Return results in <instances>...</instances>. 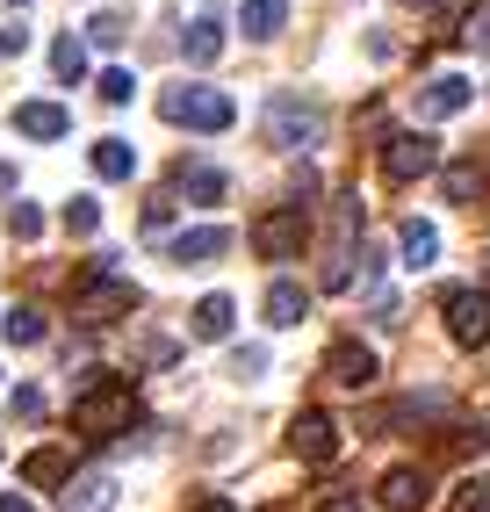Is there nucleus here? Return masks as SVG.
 Segmentation results:
<instances>
[{"label": "nucleus", "instance_id": "10", "mask_svg": "<svg viewBox=\"0 0 490 512\" xmlns=\"http://www.w3.org/2000/svg\"><path fill=\"white\" fill-rule=\"evenodd\" d=\"M289 448H296L303 462H332V455H339V426H332L325 412H296V419H289Z\"/></svg>", "mask_w": 490, "mask_h": 512}, {"label": "nucleus", "instance_id": "15", "mask_svg": "<svg viewBox=\"0 0 490 512\" xmlns=\"http://www.w3.org/2000/svg\"><path fill=\"white\" fill-rule=\"evenodd\" d=\"M231 318H238V303H231L224 289H209V296L195 303V318H188V332H195V339H209V347H217V339H231Z\"/></svg>", "mask_w": 490, "mask_h": 512}, {"label": "nucleus", "instance_id": "11", "mask_svg": "<svg viewBox=\"0 0 490 512\" xmlns=\"http://www.w3.org/2000/svg\"><path fill=\"white\" fill-rule=\"evenodd\" d=\"M469 101H476V87H469L462 73H440V80H426V94H418V116L440 123V116H462Z\"/></svg>", "mask_w": 490, "mask_h": 512}, {"label": "nucleus", "instance_id": "2", "mask_svg": "<svg viewBox=\"0 0 490 512\" xmlns=\"http://www.w3.org/2000/svg\"><path fill=\"white\" fill-rule=\"evenodd\" d=\"M137 303H145V289H137L130 275H116L109 253L80 267V282H73V318H80V325H116V318L137 311Z\"/></svg>", "mask_w": 490, "mask_h": 512}, {"label": "nucleus", "instance_id": "9", "mask_svg": "<svg viewBox=\"0 0 490 512\" xmlns=\"http://www.w3.org/2000/svg\"><path fill=\"white\" fill-rule=\"evenodd\" d=\"M217 253H231V231H224V224H195V231H181V238H166V260H173V267H209Z\"/></svg>", "mask_w": 490, "mask_h": 512}, {"label": "nucleus", "instance_id": "40", "mask_svg": "<svg viewBox=\"0 0 490 512\" xmlns=\"http://www.w3.org/2000/svg\"><path fill=\"white\" fill-rule=\"evenodd\" d=\"M8 188H15V166H0V195H8Z\"/></svg>", "mask_w": 490, "mask_h": 512}, {"label": "nucleus", "instance_id": "1", "mask_svg": "<svg viewBox=\"0 0 490 512\" xmlns=\"http://www.w3.org/2000/svg\"><path fill=\"white\" fill-rule=\"evenodd\" d=\"M130 419H137V390H130V375L87 368L80 383H73V433L109 440V433H130Z\"/></svg>", "mask_w": 490, "mask_h": 512}, {"label": "nucleus", "instance_id": "7", "mask_svg": "<svg viewBox=\"0 0 490 512\" xmlns=\"http://www.w3.org/2000/svg\"><path fill=\"white\" fill-rule=\"evenodd\" d=\"M440 311H447V332H454V347H483L490 339V289H447L440 296Z\"/></svg>", "mask_w": 490, "mask_h": 512}, {"label": "nucleus", "instance_id": "43", "mask_svg": "<svg viewBox=\"0 0 490 512\" xmlns=\"http://www.w3.org/2000/svg\"><path fill=\"white\" fill-rule=\"evenodd\" d=\"M483 260H490V253H483ZM483 275H490V267H483Z\"/></svg>", "mask_w": 490, "mask_h": 512}, {"label": "nucleus", "instance_id": "33", "mask_svg": "<svg viewBox=\"0 0 490 512\" xmlns=\"http://www.w3.org/2000/svg\"><path fill=\"white\" fill-rule=\"evenodd\" d=\"M382 282V246H361V289Z\"/></svg>", "mask_w": 490, "mask_h": 512}, {"label": "nucleus", "instance_id": "42", "mask_svg": "<svg viewBox=\"0 0 490 512\" xmlns=\"http://www.w3.org/2000/svg\"><path fill=\"white\" fill-rule=\"evenodd\" d=\"M8 8H29V0H8Z\"/></svg>", "mask_w": 490, "mask_h": 512}, {"label": "nucleus", "instance_id": "14", "mask_svg": "<svg viewBox=\"0 0 490 512\" xmlns=\"http://www.w3.org/2000/svg\"><path fill=\"white\" fill-rule=\"evenodd\" d=\"M426 498H433V484H426V469H390V476H382V505H390V512H426Z\"/></svg>", "mask_w": 490, "mask_h": 512}, {"label": "nucleus", "instance_id": "25", "mask_svg": "<svg viewBox=\"0 0 490 512\" xmlns=\"http://www.w3.org/2000/svg\"><path fill=\"white\" fill-rule=\"evenodd\" d=\"M37 339H44V311L15 303V311H8V347H37Z\"/></svg>", "mask_w": 490, "mask_h": 512}, {"label": "nucleus", "instance_id": "3", "mask_svg": "<svg viewBox=\"0 0 490 512\" xmlns=\"http://www.w3.org/2000/svg\"><path fill=\"white\" fill-rule=\"evenodd\" d=\"M159 116H166V123L202 130V138H217V130H231V123H238V101H231V94H217V87H166V94H159Z\"/></svg>", "mask_w": 490, "mask_h": 512}, {"label": "nucleus", "instance_id": "34", "mask_svg": "<svg viewBox=\"0 0 490 512\" xmlns=\"http://www.w3.org/2000/svg\"><path fill=\"white\" fill-rule=\"evenodd\" d=\"M22 51H29V29H22V22L0 29V58H22Z\"/></svg>", "mask_w": 490, "mask_h": 512}, {"label": "nucleus", "instance_id": "41", "mask_svg": "<svg viewBox=\"0 0 490 512\" xmlns=\"http://www.w3.org/2000/svg\"><path fill=\"white\" fill-rule=\"evenodd\" d=\"M404 8H440V0H404Z\"/></svg>", "mask_w": 490, "mask_h": 512}, {"label": "nucleus", "instance_id": "8", "mask_svg": "<svg viewBox=\"0 0 490 512\" xmlns=\"http://www.w3.org/2000/svg\"><path fill=\"white\" fill-rule=\"evenodd\" d=\"M375 375H382V361H375V347H361V339H332V347H325V383L375 390Z\"/></svg>", "mask_w": 490, "mask_h": 512}, {"label": "nucleus", "instance_id": "23", "mask_svg": "<svg viewBox=\"0 0 490 512\" xmlns=\"http://www.w3.org/2000/svg\"><path fill=\"white\" fill-rule=\"evenodd\" d=\"M94 174H101V181H130V174H137V145L101 138V145H94Z\"/></svg>", "mask_w": 490, "mask_h": 512}, {"label": "nucleus", "instance_id": "26", "mask_svg": "<svg viewBox=\"0 0 490 512\" xmlns=\"http://www.w3.org/2000/svg\"><path fill=\"white\" fill-rule=\"evenodd\" d=\"M65 231H73V238H94V231H101V202H94V195H73V202H65Z\"/></svg>", "mask_w": 490, "mask_h": 512}, {"label": "nucleus", "instance_id": "12", "mask_svg": "<svg viewBox=\"0 0 490 512\" xmlns=\"http://www.w3.org/2000/svg\"><path fill=\"white\" fill-rule=\"evenodd\" d=\"M116 505V476L109 469H80L73 484H65V498H58V512H109Z\"/></svg>", "mask_w": 490, "mask_h": 512}, {"label": "nucleus", "instance_id": "32", "mask_svg": "<svg viewBox=\"0 0 490 512\" xmlns=\"http://www.w3.org/2000/svg\"><path fill=\"white\" fill-rule=\"evenodd\" d=\"M166 231H173V195L145 202V238H166Z\"/></svg>", "mask_w": 490, "mask_h": 512}, {"label": "nucleus", "instance_id": "16", "mask_svg": "<svg viewBox=\"0 0 490 512\" xmlns=\"http://www.w3.org/2000/svg\"><path fill=\"white\" fill-rule=\"evenodd\" d=\"M397 253H404V267L418 275V267L440 260V231H433L426 217H404V224H397Z\"/></svg>", "mask_w": 490, "mask_h": 512}, {"label": "nucleus", "instance_id": "20", "mask_svg": "<svg viewBox=\"0 0 490 512\" xmlns=\"http://www.w3.org/2000/svg\"><path fill=\"white\" fill-rule=\"evenodd\" d=\"M303 318H310V289L282 275V282L267 289V325H303Z\"/></svg>", "mask_w": 490, "mask_h": 512}, {"label": "nucleus", "instance_id": "18", "mask_svg": "<svg viewBox=\"0 0 490 512\" xmlns=\"http://www.w3.org/2000/svg\"><path fill=\"white\" fill-rule=\"evenodd\" d=\"M238 22H245V37H253V44H267V37H282L289 0H238Z\"/></svg>", "mask_w": 490, "mask_h": 512}, {"label": "nucleus", "instance_id": "36", "mask_svg": "<svg viewBox=\"0 0 490 512\" xmlns=\"http://www.w3.org/2000/svg\"><path fill=\"white\" fill-rule=\"evenodd\" d=\"M15 419H44V397L37 390H15Z\"/></svg>", "mask_w": 490, "mask_h": 512}, {"label": "nucleus", "instance_id": "30", "mask_svg": "<svg viewBox=\"0 0 490 512\" xmlns=\"http://www.w3.org/2000/svg\"><path fill=\"white\" fill-rule=\"evenodd\" d=\"M231 375H238V383H253V375H267V347H231Z\"/></svg>", "mask_w": 490, "mask_h": 512}, {"label": "nucleus", "instance_id": "29", "mask_svg": "<svg viewBox=\"0 0 490 512\" xmlns=\"http://www.w3.org/2000/svg\"><path fill=\"white\" fill-rule=\"evenodd\" d=\"M8 231L15 238H37L44 231V210H37V202H8Z\"/></svg>", "mask_w": 490, "mask_h": 512}, {"label": "nucleus", "instance_id": "39", "mask_svg": "<svg viewBox=\"0 0 490 512\" xmlns=\"http://www.w3.org/2000/svg\"><path fill=\"white\" fill-rule=\"evenodd\" d=\"M195 512H238V505H231V498H202Z\"/></svg>", "mask_w": 490, "mask_h": 512}, {"label": "nucleus", "instance_id": "17", "mask_svg": "<svg viewBox=\"0 0 490 512\" xmlns=\"http://www.w3.org/2000/svg\"><path fill=\"white\" fill-rule=\"evenodd\" d=\"M15 130H22V138H65L73 116H65L58 101H22V109H15Z\"/></svg>", "mask_w": 490, "mask_h": 512}, {"label": "nucleus", "instance_id": "27", "mask_svg": "<svg viewBox=\"0 0 490 512\" xmlns=\"http://www.w3.org/2000/svg\"><path fill=\"white\" fill-rule=\"evenodd\" d=\"M94 94H101V101H109V109H123V101L137 94V73H123V65H109V73H101V80H94Z\"/></svg>", "mask_w": 490, "mask_h": 512}, {"label": "nucleus", "instance_id": "4", "mask_svg": "<svg viewBox=\"0 0 490 512\" xmlns=\"http://www.w3.org/2000/svg\"><path fill=\"white\" fill-rule=\"evenodd\" d=\"M325 138V109L318 101H303V94H267V145L274 152H303V145H318Z\"/></svg>", "mask_w": 490, "mask_h": 512}, {"label": "nucleus", "instance_id": "21", "mask_svg": "<svg viewBox=\"0 0 490 512\" xmlns=\"http://www.w3.org/2000/svg\"><path fill=\"white\" fill-rule=\"evenodd\" d=\"M440 188H447V202H483L490 174H483L476 159H454V166H440Z\"/></svg>", "mask_w": 490, "mask_h": 512}, {"label": "nucleus", "instance_id": "13", "mask_svg": "<svg viewBox=\"0 0 490 512\" xmlns=\"http://www.w3.org/2000/svg\"><path fill=\"white\" fill-rule=\"evenodd\" d=\"M181 58H188V65H217V58H224V15H217V8L195 15V22L181 29Z\"/></svg>", "mask_w": 490, "mask_h": 512}, {"label": "nucleus", "instance_id": "31", "mask_svg": "<svg viewBox=\"0 0 490 512\" xmlns=\"http://www.w3.org/2000/svg\"><path fill=\"white\" fill-rule=\"evenodd\" d=\"M123 29H130V22H123L116 8H101V15L87 22V37H94V44H123Z\"/></svg>", "mask_w": 490, "mask_h": 512}, {"label": "nucleus", "instance_id": "35", "mask_svg": "<svg viewBox=\"0 0 490 512\" xmlns=\"http://www.w3.org/2000/svg\"><path fill=\"white\" fill-rule=\"evenodd\" d=\"M318 512H368V505H361V498H346V491H325Z\"/></svg>", "mask_w": 490, "mask_h": 512}, {"label": "nucleus", "instance_id": "24", "mask_svg": "<svg viewBox=\"0 0 490 512\" xmlns=\"http://www.w3.org/2000/svg\"><path fill=\"white\" fill-rule=\"evenodd\" d=\"M51 73H58L65 87H80V80H87V44L73 37V29H65V37L51 44Z\"/></svg>", "mask_w": 490, "mask_h": 512}, {"label": "nucleus", "instance_id": "22", "mask_svg": "<svg viewBox=\"0 0 490 512\" xmlns=\"http://www.w3.org/2000/svg\"><path fill=\"white\" fill-rule=\"evenodd\" d=\"M22 484H29V491H51V484H73V462H65L58 448H37V455H29V462H22Z\"/></svg>", "mask_w": 490, "mask_h": 512}, {"label": "nucleus", "instance_id": "38", "mask_svg": "<svg viewBox=\"0 0 490 512\" xmlns=\"http://www.w3.org/2000/svg\"><path fill=\"white\" fill-rule=\"evenodd\" d=\"M469 37H476V44L490 51V15H476V22H469Z\"/></svg>", "mask_w": 490, "mask_h": 512}, {"label": "nucleus", "instance_id": "6", "mask_svg": "<svg viewBox=\"0 0 490 512\" xmlns=\"http://www.w3.org/2000/svg\"><path fill=\"white\" fill-rule=\"evenodd\" d=\"M303 231H310L303 202H274V210L253 217V246H260V260H296L303 253Z\"/></svg>", "mask_w": 490, "mask_h": 512}, {"label": "nucleus", "instance_id": "28", "mask_svg": "<svg viewBox=\"0 0 490 512\" xmlns=\"http://www.w3.org/2000/svg\"><path fill=\"white\" fill-rule=\"evenodd\" d=\"M447 512H490V476H462V491H454Z\"/></svg>", "mask_w": 490, "mask_h": 512}, {"label": "nucleus", "instance_id": "19", "mask_svg": "<svg viewBox=\"0 0 490 512\" xmlns=\"http://www.w3.org/2000/svg\"><path fill=\"white\" fill-rule=\"evenodd\" d=\"M181 188H188L195 210H217V202L231 195V174L224 166H181Z\"/></svg>", "mask_w": 490, "mask_h": 512}, {"label": "nucleus", "instance_id": "5", "mask_svg": "<svg viewBox=\"0 0 490 512\" xmlns=\"http://www.w3.org/2000/svg\"><path fill=\"white\" fill-rule=\"evenodd\" d=\"M426 174H440V138L433 130H390V138H382V181L411 188Z\"/></svg>", "mask_w": 490, "mask_h": 512}, {"label": "nucleus", "instance_id": "37", "mask_svg": "<svg viewBox=\"0 0 490 512\" xmlns=\"http://www.w3.org/2000/svg\"><path fill=\"white\" fill-rule=\"evenodd\" d=\"M0 512H37V505H29L22 491H0Z\"/></svg>", "mask_w": 490, "mask_h": 512}]
</instances>
